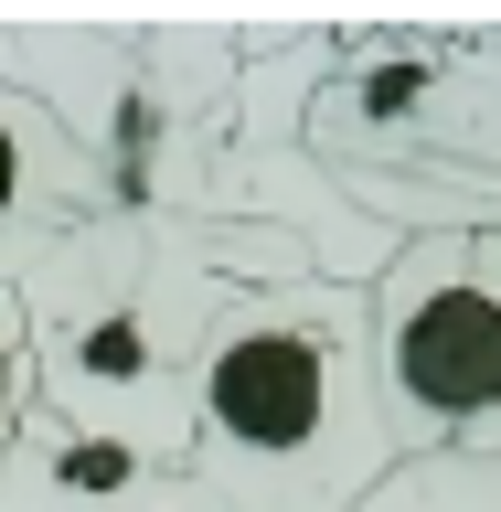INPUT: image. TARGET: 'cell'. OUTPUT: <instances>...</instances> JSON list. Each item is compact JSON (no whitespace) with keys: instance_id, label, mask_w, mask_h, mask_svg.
I'll return each instance as SVG.
<instances>
[{"instance_id":"obj_1","label":"cell","mask_w":501,"mask_h":512,"mask_svg":"<svg viewBox=\"0 0 501 512\" xmlns=\"http://www.w3.org/2000/svg\"><path fill=\"white\" fill-rule=\"evenodd\" d=\"M395 470L363 352V288L331 267L246 278L182 395V491L203 512H352Z\"/></svg>"},{"instance_id":"obj_2","label":"cell","mask_w":501,"mask_h":512,"mask_svg":"<svg viewBox=\"0 0 501 512\" xmlns=\"http://www.w3.org/2000/svg\"><path fill=\"white\" fill-rule=\"evenodd\" d=\"M256 246H288V235H256ZM256 246L182 214H118V203L75 224L64 246H43L11 278L32 352V416L75 427V438L150 448L182 470V395L214 310L246 278L299 267V256H256Z\"/></svg>"},{"instance_id":"obj_3","label":"cell","mask_w":501,"mask_h":512,"mask_svg":"<svg viewBox=\"0 0 501 512\" xmlns=\"http://www.w3.org/2000/svg\"><path fill=\"white\" fill-rule=\"evenodd\" d=\"M363 352L395 459L501 438V224H427L363 288Z\"/></svg>"},{"instance_id":"obj_4","label":"cell","mask_w":501,"mask_h":512,"mask_svg":"<svg viewBox=\"0 0 501 512\" xmlns=\"http://www.w3.org/2000/svg\"><path fill=\"white\" fill-rule=\"evenodd\" d=\"M96 214H107V160L43 96H22L0 75V288L22 278L43 246H64L75 224H96Z\"/></svg>"},{"instance_id":"obj_5","label":"cell","mask_w":501,"mask_h":512,"mask_svg":"<svg viewBox=\"0 0 501 512\" xmlns=\"http://www.w3.org/2000/svg\"><path fill=\"white\" fill-rule=\"evenodd\" d=\"M352 512H501V438H480V448H427V459H395V470H384Z\"/></svg>"},{"instance_id":"obj_6","label":"cell","mask_w":501,"mask_h":512,"mask_svg":"<svg viewBox=\"0 0 501 512\" xmlns=\"http://www.w3.org/2000/svg\"><path fill=\"white\" fill-rule=\"evenodd\" d=\"M22 416H32V352H22V310H11V288H0V459L22 438Z\"/></svg>"}]
</instances>
